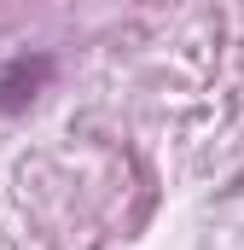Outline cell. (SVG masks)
<instances>
[{"label":"cell","mask_w":244,"mask_h":250,"mask_svg":"<svg viewBox=\"0 0 244 250\" xmlns=\"http://www.w3.org/2000/svg\"><path fill=\"white\" fill-rule=\"evenodd\" d=\"M53 76H59V59H53V53H18V59H6L0 64V117L29 111V105L47 93Z\"/></svg>","instance_id":"obj_1"}]
</instances>
